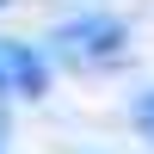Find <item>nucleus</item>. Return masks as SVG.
Wrapping results in <instances>:
<instances>
[{
    "label": "nucleus",
    "instance_id": "nucleus-1",
    "mask_svg": "<svg viewBox=\"0 0 154 154\" xmlns=\"http://www.w3.org/2000/svg\"><path fill=\"white\" fill-rule=\"evenodd\" d=\"M123 49H130V31L105 12H86V19H68L56 37H49V56H62L68 68H117Z\"/></svg>",
    "mask_w": 154,
    "mask_h": 154
},
{
    "label": "nucleus",
    "instance_id": "nucleus-2",
    "mask_svg": "<svg viewBox=\"0 0 154 154\" xmlns=\"http://www.w3.org/2000/svg\"><path fill=\"white\" fill-rule=\"evenodd\" d=\"M43 93H49V56L0 37V99H43Z\"/></svg>",
    "mask_w": 154,
    "mask_h": 154
},
{
    "label": "nucleus",
    "instance_id": "nucleus-3",
    "mask_svg": "<svg viewBox=\"0 0 154 154\" xmlns=\"http://www.w3.org/2000/svg\"><path fill=\"white\" fill-rule=\"evenodd\" d=\"M136 123H142V130H148V136H154V93H148V99H142V105H136Z\"/></svg>",
    "mask_w": 154,
    "mask_h": 154
},
{
    "label": "nucleus",
    "instance_id": "nucleus-4",
    "mask_svg": "<svg viewBox=\"0 0 154 154\" xmlns=\"http://www.w3.org/2000/svg\"><path fill=\"white\" fill-rule=\"evenodd\" d=\"M0 154H6V117H0Z\"/></svg>",
    "mask_w": 154,
    "mask_h": 154
},
{
    "label": "nucleus",
    "instance_id": "nucleus-5",
    "mask_svg": "<svg viewBox=\"0 0 154 154\" xmlns=\"http://www.w3.org/2000/svg\"><path fill=\"white\" fill-rule=\"evenodd\" d=\"M0 6H6V0H0Z\"/></svg>",
    "mask_w": 154,
    "mask_h": 154
}]
</instances>
